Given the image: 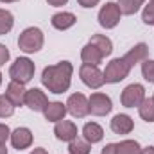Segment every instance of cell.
Returning <instances> with one entry per match:
<instances>
[{"mask_svg": "<svg viewBox=\"0 0 154 154\" xmlns=\"http://www.w3.org/2000/svg\"><path fill=\"white\" fill-rule=\"evenodd\" d=\"M7 61H9V50H7L5 45L0 43V66H4Z\"/></svg>", "mask_w": 154, "mask_h": 154, "instance_id": "obj_30", "label": "cell"}, {"mask_svg": "<svg viewBox=\"0 0 154 154\" xmlns=\"http://www.w3.org/2000/svg\"><path fill=\"white\" fill-rule=\"evenodd\" d=\"M90 151H91L90 143L86 140H81V138L72 140L70 145H68V152L70 154H90Z\"/></svg>", "mask_w": 154, "mask_h": 154, "instance_id": "obj_25", "label": "cell"}, {"mask_svg": "<svg viewBox=\"0 0 154 154\" xmlns=\"http://www.w3.org/2000/svg\"><path fill=\"white\" fill-rule=\"evenodd\" d=\"M75 22H77V18L74 13H56L52 16V20H50L52 27L57 29V31H66V29L74 27Z\"/></svg>", "mask_w": 154, "mask_h": 154, "instance_id": "obj_17", "label": "cell"}, {"mask_svg": "<svg viewBox=\"0 0 154 154\" xmlns=\"http://www.w3.org/2000/svg\"><path fill=\"white\" fill-rule=\"evenodd\" d=\"M14 25V18L7 9H0V36L7 34Z\"/></svg>", "mask_w": 154, "mask_h": 154, "instance_id": "obj_24", "label": "cell"}, {"mask_svg": "<svg viewBox=\"0 0 154 154\" xmlns=\"http://www.w3.org/2000/svg\"><path fill=\"white\" fill-rule=\"evenodd\" d=\"M50 5H54V7H59V5H65L68 0H47Z\"/></svg>", "mask_w": 154, "mask_h": 154, "instance_id": "obj_33", "label": "cell"}, {"mask_svg": "<svg viewBox=\"0 0 154 154\" xmlns=\"http://www.w3.org/2000/svg\"><path fill=\"white\" fill-rule=\"evenodd\" d=\"M18 47H20V50H23L27 54L38 52L39 48L43 47V32H41V29H38V27H27L20 34V38H18Z\"/></svg>", "mask_w": 154, "mask_h": 154, "instance_id": "obj_3", "label": "cell"}, {"mask_svg": "<svg viewBox=\"0 0 154 154\" xmlns=\"http://www.w3.org/2000/svg\"><path fill=\"white\" fill-rule=\"evenodd\" d=\"M66 111L75 118H82L90 113V104H88V99L82 95V93H74L68 97V102H66Z\"/></svg>", "mask_w": 154, "mask_h": 154, "instance_id": "obj_9", "label": "cell"}, {"mask_svg": "<svg viewBox=\"0 0 154 154\" xmlns=\"http://www.w3.org/2000/svg\"><path fill=\"white\" fill-rule=\"evenodd\" d=\"M25 93L27 90L23 88V84L16 82V81H11L7 84V90H5V97L13 102V106H23L25 104Z\"/></svg>", "mask_w": 154, "mask_h": 154, "instance_id": "obj_14", "label": "cell"}, {"mask_svg": "<svg viewBox=\"0 0 154 154\" xmlns=\"http://www.w3.org/2000/svg\"><path fill=\"white\" fill-rule=\"evenodd\" d=\"M147 56H149V47L145 45V43H138V45H134L122 59L127 63V66L129 68H133L136 63H142V61H145L147 59Z\"/></svg>", "mask_w": 154, "mask_h": 154, "instance_id": "obj_13", "label": "cell"}, {"mask_svg": "<svg viewBox=\"0 0 154 154\" xmlns=\"http://www.w3.org/2000/svg\"><path fill=\"white\" fill-rule=\"evenodd\" d=\"M120 16H122V13H120L118 5H116L115 2H108V4L102 5L100 11H99V23H100L104 29H113V27L118 25Z\"/></svg>", "mask_w": 154, "mask_h": 154, "instance_id": "obj_7", "label": "cell"}, {"mask_svg": "<svg viewBox=\"0 0 154 154\" xmlns=\"http://www.w3.org/2000/svg\"><path fill=\"white\" fill-rule=\"evenodd\" d=\"M79 75H81V81L91 90H97V88H100L106 82L104 81V72H100L99 66H95V65L82 63L81 68H79Z\"/></svg>", "mask_w": 154, "mask_h": 154, "instance_id": "obj_4", "label": "cell"}, {"mask_svg": "<svg viewBox=\"0 0 154 154\" xmlns=\"http://www.w3.org/2000/svg\"><path fill=\"white\" fill-rule=\"evenodd\" d=\"M129 72H131V68L127 66V63H125L122 57H116V59H113V61L106 66V70H104V81L115 84V82L124 81L125 77L129 75Z\"/></svg>", "mask_w": 154, "mask_h": 154, "instance_id": "obj_5", "label": "cell"}, {"mask_svg": "<svg viewBox=\"0 0 154 154\" xmlns=\"http://www.w3.org/2000/svg\"><path fill=\"white\" fill-rule=\"evenodd\" d=\"M0 2H4V4H11V2H18V0H0Z\"/></svg>", "mask_w": 154, "mask_h": 154, "instance_id": "obj_37", "label": "cell"}, {"mask_svg": "<svg viewBox=\"0 0 154 154\" xmlns=\"http://www.w3.org/2000/svg\"><path fill=\"white\" fill-rule=\"evenodd\" d=\"M143 2L145 0H118L116 5H118V9H120L122 14H127L129 16V14H134Z\"/></svg>", "mask_w": 154, "mask_h": 154, "instance_id": "obj_22", "label": "cell"}, {"mask_svg": "<svg viewBox=\"0 0 154 154\" xmlns=\"http://www.w3.org/2000/svg\"><path fill=\"white\" fill-rule=\"evenodd\" d=\"M90 43H93V45L100 50V54H102L104 57L113 52V43H111V39L106 38L104 34H95V36H91Z\"/></svg>", "mask_w": 154, "mask_h": 154, "instance_id": "obj_20", "label": "cell"}, {"mask_svg": "<svg viewBox=\"0 0 154 154\" xmlns=\"http://www.w3.org/2000/svg\"><path fill=\"white\" fill-rule=\"evenodd\" d=\"M152 100H154V97H152Z\"/></svg>", "mask_w": 154, "mask_h": 154, "instance_id": "obj_40", "label": "cell"}, {"mask_svg": "<svg viewBox=\"0 0 154 154\" xmlns=\"http://www.w3.org/2000/svg\"><path fill=\"white\" fill-rule=\"evenodd\" d=\"M116 154H142V147L136 140H124L120 143H115Z\"/></svg>", "mask_w": 154, "mask_h": 154, "instance_id": "obj_21", "label": "cell"}, {"mask_svg": "<svg viewBox=\"0 0 154 154\" xmlns=\"http://www.w3.org/2000/svg\"><path fill=\"white\" fill-rule=\"evenodd\" d=\"M142 154H154V147H145V149H142Z\"/></svg>", "mask_w": 154, "mask_h": 154, "instance_id": "obj_35", "label": "cell"}, {"mask_svg": "<svg viewBox=\"0 0 154 154\" xmlns=\"http://www.w3.org/2000/svg\"><path fill=\"white\" fill-rule=\"evenodd\" d=\"M34 63L29 57H18L11 68H9V77L11 81H16L20 84H27L32 77H34Z\"/></svg>", "mask_w": 154, "mask_h": 154, "instance_id": "obj_2", "label": "cell"}, {"mask_svg": "<svg viewBox=\"0 0 154 154\" xmlns=\"http://www.w3.org/2000/svg\"><path fill=\"white\" fill-rule=\"evenodd\" d=\"M54 134H56V138L57 140H61V142H72V140H75L77 138V125L74 122H70V120H59V122H56V127H54Z\"/></svg>", "mask_w": 154, "mask_h": 154, "instance_id": "obj_11", "label": "cell"}, {"mask_svg": "<svg viewBox=\"0 0 154 154\" xmlns=\"http://www.w3.org/2000/svg\"><path fill=\"white\" fill-rule=\"evenodd\" d=\"M100 154H116V151H115V143H108L104 149H102V152Z\"/></svg>", "mask_w": 154, "mask_h": 154, "instance_id": "obj_32", "label": "cell"}, {"mask_svg": "<svg viewBox=\"0 0 154 154\" xmlns=\"http://www.w3.org/2000/svg\"><path fill=\"white\" fill-rule=\"evenodd\" d=\"M81 59H82V63H86V65H99L102 59H104V56L100 54V50L93 45V43H86L84 47H82V50H81Z\"/></svg>", "mask_w": 154, "mask_h": 154, "instance_id": "obj_16", "label": "cell"}, {"mask_svg": "<svg viewBox=\"0 0 154 154\" xmlns=\"http://www.w3.org/2000/svg\"><path fill=\"white\" fill-rule=\"evenodd\" d=\"M134 127V122L131 120V116L127 115H115L111 120V131L116 134H129Z\"/></svg>", "mask_w": 154, "mask_h": 154, "instance_id": "obj_15", "label": "cell"}, {"mask_svg": "<svg viewBox=\"0 0 154 154\" xmlns=\"http://www.w3.org/2000/svg\"><path fill=\"white\" fill-rule=\"evenodd\" d=\"M14 113V106L13 102L5 97V95H0V118H7Z\"/></svg>", "mask_w": 154, "mask_h": 154, "instance_id": "obj_26", "label": "cell"}, {"mask_svg": "<svg viewBox=\"0 0 154 154\" xmlns=\"http://www.w3.org/2000/svg\"><path fill=\"white\" fill-rule=\"evenodd\" d=\"M11 143L16 151H23L32 143V133L29 127H18L11 133Z\"/></svg>", "mask_w": 154, "mask_h": 154, "instance_id": "obj_12", "label": "cell"}, {"mask_svg": "<svg viewBox=\"0 0 154 154\" xmlns=\"http://www.w3.org/2000/svg\"><path fill=\"white\" fill-rule=\"evenodd\" d=\"M100 0H77V4L79 5H82V7H93V5H97Z\"/></svg>", "mask_w": 154, "mask_h": 154, "instance_id": "obj_31", "label": "cell"}, {"mask_svg": "<svg viewBox=\"0 0 154 154\" xmlns=\"http://www.w3.org/2000/svg\"><path fill=\"white\" fill-rule=\"evenodd\" d=\"M7 138H11V131L5 124H0V145H4L7 142Z\"/></svg>", "mask_w": 154, "mask_h": 154, "instance_id": "obj_29", "label": "cell"}, {"mask_svg": "<svg viewBox=\"0 0 154 154\" xmlns=\"http://www.w3.org/2000/svg\"><path fill=\"white\" fill-rule=\"evenodd\" d=\"M88 104H90V113L95 115V116H104L113 109L111 99H109L106 93H99V91L90 95Z\"/></svg>", "mask_w": 154, "mask_h": 154, "instance_id": "obj_8", "label": "cell"}, {"mask_svg": "<svg viewBox=\"0 0 154 154\" xmlns=\"http://www.w3.org/2000/svg\"><path fill=\"white\" fill-rule=\"evenodd\" d=\"M142 20H143V23H147V25H154V5L152 4H149V5L143 7Z\"/></svg>", "mask_w": 154, "mask_h": 154, "instance_id": "obj_28", "label": "cell"}, {"mask_svg": "<svg viewBox=\"0 0 154 154\" xmlns=\"http://www.w3.org/2000/svg\"><path fill=\"white\" fill-rule=\"evenodd\" d=\"M25 106L36 113H41L48 106V99L41 90L32 88V90H27V93H25Z\"/></svg>", "mask_w": 154, "mask_h": 154, "instance_id": "obj_10", "label": "cell"}, {"mask_svg": "<svg viewBox=\"0 0 154 154\" xmlns=\"http://www.w3.org/2000/svg\"><path fill=\"white\" fill-rule=\"evenodd\" d=\"M43 115L48 122H59L66 115V104H63V102H48Z\"/></svg>", "mask_w": 154, "mask_h": 154, "instance_id": "obj_18", "label": "cell"}, {"mask_svg": "<svg viewBox=\"0 0 154 154\" xmlns=\"http://www.w3.org/2000/svg\"><path fill=\"white\" fill-rule=\"evenodd\" d=\"M72 74H74L72 63L70 61H61L57 65H50V66L43 68L41 82L52 93H65L70 88Z\"/></svg>", "mask_w": 154, "mask_h": 154, "instance_id": "obj_1", "label": "cell"}, {"mask_svg": "<svg viewBox=\"0 0 154 154\" xmlns=\"http://www.w3.org/2000/svg\"><path fill=\"white\" fill-rule=\"evenodd\" d=\"M138 113L145 122H154V100L152 99H143V102L138 106Z\"/></svg>", "mask_w": 154, "mask_h": 154, "instance_id": "obj_23", "label": "cell"}, {"mask_svg": "<svg viewBox=\"0 0 154 154\" xmlns=\"http://www.w3.org/2000/svg\"><path fill=\"white\" fill-rule=\"evenodd\" d=\"M0 84H2V74H0Z\"/></svg>", "mask_w": 154, "mask_h": 154, "instance_id": "obj_38", "label": "cell"}, {"mask_svg": "<svg viewBox=\"0 0 154 154\" xmlns=\"http://www.w3.org/2000/svg\"><path fill=\"white\" fill-rule=\"evenodd\" d=\"M31 154H48V152H47L43 147H38V149H34V151H32Z\"/></svg>", "mask_w": 154, "mask_h": 154, "instance_id": "obj_34", "label": "cell"}, {"mask_svg": "<svg viewBox=\"0 0 154 154\" xmlns=\"http://www.w3.org/2000/svg\"><path fill=\"white\" fill-rule=\"evenodd\" d=\"M142 75L145 81L154 82V59H145L142 61Z\"/></svg>", "mask_w": 154, "mask_h": 154, "instance_id": "obj_27", "label": "cell"}, {"mask_svg": "<svg viewBox=\"0 0 154 154\" xmlns=\"http://www.w3.org/2000/svg\"><path fill=\"white\" fill-rule=\"evenodd\" d=\"M143 99H145V88L138 82L129 84L122 91V97H120L122 106H125V108H138L143 102Z\"/></svg>", "mask_w": 154, "mask_h": 154, "instance_id": "obj_6", "label": "cell"}, {"mask_svg": "<svg viewBox=\"0 0 154 154\" xmlns=\"http://www.w3.org/2000/svg\"><path fill=\"white\" fill-rule=\"evenodd\" d=\"M151 4H152V5H154V0H151Z\"/></svg>", "mask_w": 154, "mask_h": 154, "instance_id": "obj_39", "label": "cell"}, {"mask_svg": "<svg viewBox=\"0 0 154 154\" xmlns=\"http://www.w3.org/2000/svg\"><path fill=\"white\" fill-rule=\"evenodd\" d=\"M82 136H84V140H86L88 143H99V142L104 138V131H102V127H100L99 124L88 122V124H84V127H82Z\"/></svg>", "mask_w": 154, "mask_h": 154, "instance_id": "obj_19", "label": "cell"}, {"mask_svg": "<svg viewBox=\"0 0 154 154\" xmlns=\"http://www.w3.org/2000/svg\"><path fill=\"white\" fill-rule=\"evenodd\" d=\"M0 154H7V149H5V143L0 145Z\"/></svg>", "mask_w": 154, "mask_h": 154, "instance_id": "obj_36", "label": "cell"}]
</instances>
